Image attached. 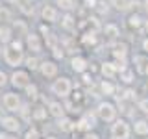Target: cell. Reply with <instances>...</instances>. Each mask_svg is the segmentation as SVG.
Masks as SVG:
<instances>
[{"instance_id":"obj_1","label":"cell","mask_w":148,"mask_h":139,"mask_svg":"<svg viewBox=\"0 0 148 139\" xmlns=\"http://www.w3.org/2000/svg\"><path fill=\"white\" fill-rule=\"evenodd\" d=\"M24 50L22 48H15V46H6L4 48V61H6L9 67H18V65L24 63Z\"/></svg>"},{"instance_id":"obj_2","label":"cell","mask_w":148,"mask_h":139,"mask_svg":"<svg viewBox=\"0 0 148 139\" xmlns=\"http://www.w3.org/2000/svg\"><path fill=\"white\" fill-rule=\"evenodd\" d=\"M71 91H72V83L69 78H56L54 83H52V93L54 95H58V96H61V98H67L69 95H71Z\"/></svg>"},{"instance_id":"obj_3","label":"cell","mask_w":148,"mask_h":139,"mask_svg":"<svg viewBox=\"0 0 148 139\" xmlns=\"http://www.w3.org/2000/svg\"><path fill=\"white\" fill-rule=\"evenodd\" d=\"M96 113H98V117L102 120L111 122V120H115V117H117V108H115L111 102H102L98 106V109H96Z\"/></svg>"},{"instance_id":"obj_4","label":"cell","mask_w":148,"mask_h":139,"mask_svg":"<svg viewBox=\"0 0 148 139\" xmlns=\"http://www.w3.org/2000/svg\"><path fill=\"white\" fill-rule=\"evenodd\" d=\"M11 85L17 87V89H26L28 85H30V74L26 71H17L11 74Z\"/></svg>"},{"instance_id":"obj_5","label":"cell","mask_w":148,"mask_h":139,"mask_svg":"<svg viewBox=\"0 0 148 139\" xmlns=\"http://www.w3.org/2000/svg\"><path fill=\"white\" fill-rule=\"evenodd\" d=\"M2 106L8 111H18L21 109V96L17 93H6L2 98Z\"/></svg>"},{"instance_id":"obj_6","label":"cell","mask_w":148,"mask_h":139,"mask_svg":"<svg viewBox=\"0 0 148 139\" xmlns=\"http://www.w3.org/2000/svg\"><path fill=\"white\" fill-rule=\"evenodd\" d=\"M111 136L115 139H128L130 137V126L126 120H115V124L111 126Z\"/></svg>"},{"instance_id":"obj_7","label":"cell","mask_w":148,"mask_h":139,"mask_svg":"<svg viewBox=\"0 0 148 139\" xmlns=\"http://www.w3.org/2000/svg\"><path fill=\"white\" fill-rule=\"evenodd\" d=\"M95 126H96V117L92 113H85L76 122V128L82 130V132H91V128H95Z\"/></svg>"},{"instance_id":"obj_8","label":"cell","mask_w":148,"mask_h":139,"mask_svg":"<svg viewBox=\"0 0 148 139\" xmlns=\"http://www.w3.org/2000/svg\"><path fill=\"white\" fill-rule=\"evenodd\" d=\"M26 46L28 50H32L34 54H39L43 50V43H41V37L37 34H28L26 35Z\"/></svg>"},{"instance_id":"obj_9","label":"cell","mask_w":148,"mask_h":139,"mask_svg":"<svg viewBox=\"0 0 148 139\" xmlns=\"http://www.w3.org/2000/svg\"><path fill=\"white\" fill-rule=\"evenodd\" d=\"M0 120H2V128L8 130L9 133H15L21 130V120L15 119V117H2Z\"/></svg>"},{"instance_id":"obj_10","label":"cell","mask_w":148,"mask_h":139,"mask_svg":"<svg viewBox=\"0 0 148 139\" xmlns=\"http://www.w3.org/2000/svg\"><path fill=\"white\" fill-rule=\"evenodd\" d=\"M39 71H41V74H43L45 78H54L56 74H58V65L54 61H41Z\"/></svg>"},{"instance_id":"obj_11","label":"cell","mask_w":148,"mask_h":139,"mask_svg":"<svg viewBox=\"0 0 148 139\" xmlns=\"http://www.w3.org/2000/svg\"><path fill=\"white\" fill-rule=\"evenodd\" d=\"M41 17H43V21H46V22H58L59 11L54 6H45L43 11H41Z\"/></svg>"},{"instance_id":"obj_12","label":"cell","mask_w":148,"mask_h":139,"mask_svg":"<svg viewBox=\"0 0 148 139\" xmlns=\"http://www.w3.org/2000/svg\"><path fill=\"white\" fill-rule=\"evenodd\" d=\"M48 113L56 119H61L65 115V106H61L59 102H50L48 104Z\"/></svg>"},{"instance_id":"obj_13","label":"cell","mask_w":148,"mask_h":139,"mask_svg":"<svg viewBox=\"0 0 148 139\" xmlns=\"http://www.w3.org/2000/svg\"><path fill=\"white\" fill-rule=\"evenodd\" d=\"M13 41V30L8 24H0V43H11Z\"/></svg>"},{"instance_id":"obj_14","label":"cell","mask_w":148,"mask_h":139,"mask_svg":"<svg viewBox=\"0 0 148 139\" xmlns=\"http://www.w3.org/2000/svg\"><path fill=\"white\" fill-rule=\"evenodd\" d=\"M58 126L61 132H72L76 128V122H72L69 117H61V119H58Z\"/></svg>"},{"instance_id":"obj_15","label":"cell","mask_w":148,"mask_h":139,"mask_svg":"<svg viewBox=\"0 0 148 139\" xmlns=\"http://www.w3.org/2000/svg\"><path fill=\"white\" fill-rule=\"evenodd\" d=\"M71 67H72V71H76V72H85V69H87V61L83 58H72V61H71Z\"/></svg>"},{"instance_id":"obj_16","label":"cell","mask_w":148,"mask_h":139,"mask_svg":"<svg viewBox=\"0 0 148 139\" xmlns=\"http://www.w3.org/2000/svg\"><path fill=\"white\" fill-rule=\"evenodd\" d=\"M133 63H135L137 72H146L148 71V58H145V56H135Z\"/></svg>"},{"instance_id":"obj_17","label":"cell","mask_w":148,"mask_h":139,"mask_svg":"<svg viewBox=\"0 0 148 139\" xmlns=\"http://www.w3.org/2000/svg\"><path fill=\"white\" fill-rule=\"evenodd\" d=\"M126 52H128V46L126 45H117V46H115V50H113V56L117 58V61H124Z\"/></svg>"},{"instance_id":"obj_18","label":"cell","mask_w":148,"mask_h":139,"mask_svg":"<svg viewBox=\"0 0 148 139\" xmlns=\"http://www.w3.org/2000/svg\"><path fill=\"white\" fill-rule=\"evenodd\" d=\"M61 24H63V28H65V30H69V32L76 30V21H74V17H72V15H69V13L63 17Z\"/></svg>"},{"instance_id":"obj_19","label":"cell","mask_w":148,"mask_h":139,"mask_svg":"<svg viewBox=\"0 0 148 139\" xmlns=\"http://www.w3.org/2000/svg\"><path fill=\"white\" fill-rule=\"evenodd\" d=\"M102 74H104L106 78H115L117 69H115L113 63H104V65H102Z\"/></svg>"},{"instance_id":"obj_20","label":"cell","mask_w":148,"mask_h":139,"mask_svg":"<svg viewBox=\"0 0 148 139\" xmlns=\"http://www.w3.org/2000/svg\"><path fill=\"white\" fill-rule=\"evenodd\" d=\"M46 113H48V109H46V108H43V106H37V108H34V111H32V119L43 120L46 117Z\"/></svg>"},{"instance_id":"obj_21","label":"cell","mask_w":148,"mask_h":139,"mask_svg":"<svg viewBox=\"0 0 148 139\" xmlns=\"http://www.w3.org/2000/svg\"><path fill=\"white\" fill-rule=\"evenodd\" d=\"M104 34H106V37H108V39H115V37L119 35V28L115 26V24H106Z\"/></svg>"},{"instance_id":"obj_22","label":"cell","mask_w":148,"mask_h":139,"mask_svg":"<svg viewBox=\"0 0 148 139\" xmlns=\"http://www.w3.org/2000/svg\"><path fill=\"white\" fill-rule=\"evenodd\" d=\"M135 133H139V136H146L148 133V122L146 120H137L135 122Z\"/></svg>"},{"instance_id":"obj_23","label":"cell","mask_w":148,"mask_h":139,"mask_svg":"<svg viewBox=\"0 0 148 139\" xmlns=\"http://www.w3.org/2000/svg\"><path fill=\"white\" fill-rule=\"evenodd\" d=\"M24 63H26V67H28V69H32V71H35V69H39V67H41V61L35 58V56H30V58H26V59H24Z\"/></svg>"},{"instance_id":"obj_24","label":"cell","mask_w":148,"mask_h":139,"mask_svg":"<svg viewBox=\"0 0 148 139\" xmlns=\"http://www.w3.org/2000/svg\"><path fill=\"white\" fill-rule=\"evenodd\" d=\"M58 6L61 8V9H65V11H72L74 8V0H58Z\"/></svg>"},{"instance_id":"obj_25","label":"cell","mask_w":148,"mask_h":139,"mask_svg":"<svg viewBox=\"0 0 148 139\" xmlns=\"http://www.w3.org/2000/svg\"><path fill=\"white\" fill-rule=\"evenodd\" d=\"M111 2H113V6L117 9H120V11H124V9H128L130 6H132L130 0H111Z\"/></svg>"},{"instance_id":"obj_26","label":"cell","mask_w":148,"mask_h":139,"mask_svg":"<svg viewBox=\"0 0 148 139\" xmlns=\"http://www.w3.org/2000/svg\"><path fill=\"white\" fill-rule=\"evenodd\" d=\"M45 37H46V45H48V48H50V50H54L56 46H59V45H58V37H56L52 32H50L48 35H45Z\"/></svg>"},{"instance_id":"obj_27","label":"cell","mask_w":148,"mask_h":139,"mask_svg":"<svg viewBox=\"0 0 148 139\" xmlns=\"http://www.w3.org/2000/svg\"><path fill=\"white\" fill-rule=\"evenodd\" d=\"M100 89H102L104 95H113V93H115V85H113V83H109V82H102Z\"/></svg>"},{"instance_id":"obj_28","label":"cell","mask_w":148,"mask_h":139,"mask_svg":"<svg viewBox=\"0 0 148 139\" xmlns=\"http://www.w3.org/2000/svg\"><path fill=\"white\" fill-rule=\"evenodd\" d=\"M26 95H28V96H30V98H32V100H35V98H37V96H39V93H37V87L34 85V83H30V85H28V87H26Z\"/></svg>"},{"instance_id":"obj_29","label":"cell","mask_w":148,"mask_h":139,"mask_svg":"<svg viewBox=\"0 0 148 139\" xmlns=\"http://www.w3.org/2000/svg\"><path fill=\"white\" fill-rule=\"evenodd\" d=\"M141 24H143V19L139 15H132V17H130V26H132V28H139Z\"/></svg>"},{"instance_id":"obj_30","label":"cell","mask_w":148,"mask_h":139,"mask_svg":"<svg viewBox=\"0 0 148 139\" xmlns=\"http://www.w3.org/2000/svg\"><path fill=\"white\" fill-rule=\"evenodd\" d=\"M132 78H133V74H132V71H128V69H126V71H122V72H120V80H122V82L130 83V82H132Z\"/></svg>"},{"instance_id":"obj_31","label":"cell","mask_w":148,"mask_h":139,"mask_svg":"<svg viewBox=\"0 0 148 139\" xmlns=\"http://www.w3.org/2000/svg\"><path fill=\"white\" fill-rule=\"evenodd\" d=\"M24 139H39V132H37L35 128L28 130V132L24 133Z\"/></svg>"},{"instance_id":"obj_32","label":"cell","mask_w":148,"mask_h":139,"mask_svg":"<svg viewBox=\"0 0 148 139\" xmlns=\"http://www.w3.org/2000/svg\"><path fill=\"white\" fill-rule=\"evenodd\" d=\"M95 41H96L95 32H91V34H87L85 37H83V43H87V45H95Z\"/></svg>"},{"instance_id":"obj_33","label":"cell","mask_w":148,"mask_h":139,"mask_svg":"<svg viewBox=\"0 0 148 139\" xmlns=\"http://www.w3.org/2000/svg\"><path fill=\"white\" fill-rule=\"evenodd\" d=\"M9 19H11V13H9L8 9L0 8V21H9Z\"/></svg>"},{"instance_id":"obj_34","label":"cell","mask_w":148,"mask_h":139,"mask_svg":"<svg viewBox=\"0 0 148 139\" xmlns=\"http://www.w3.org/2000/svg\"><path fill=\"white\" fill-rule=\"evenodd\" d=\"M139 109L145 111V113H148V98H145V100L139 102Z\"/></svg>"},{"instance_id":"obj_35","label":"cell","mask_w":148,"mask_h":139,"mask_svg":"<svg viewBox=\"0 0 148 139\" xmlns=\"http://www.w3.org/2000/svg\"><path fill=\"white\" fill-rule=\"evenodd\" d=\"M52 54H54V58H63V48H61V46H56V48L52 50Z\"/></svg>"},{"instance_id":"obj_36","label":"cell","mask_w":148,"mask_h":139,"mask_svg":"<svg viewBox=\"0 0 148 139\" xmlns=\"http://www.w3.org/2000/svg\"><path fill=\"white\" fill-rule=\"evenodd\" d=\"M122 98H135V91H132V89H128V91H124V95H122Z\"/></svg>"},{"instance_id":"obj_37","label":"cell","mask_w":148,"mask_h":139,"mask_svg":"<svg viewBox=\"0 0 148 139\" xmlns=\"http://www.w3.org/2000/svg\"><path fill=\"white\" fill-rule=\"evenodd\" d=\"M6 83H8V76H6V72L0 71V87H4Z\"/></svg>"},{"instance_id":"obj_38","label":"cell","mask_w":148,"mask_h":139,"mask_svg":"<svg viewBox=\"0 0 148 139\" xmlns=\"http://www.w3.org/2000/svg\"><path fill=\"white\" fill-rule=\"evenodd\" d=\"M83 139H100V137L96 136V133H85V136H83Z\"/></svg>"},{"instance_id":"obj_39","label":"cell","mask_w":148,"mask_h":139,"mask_svg":"<svg viewBox=\"0 0 148 139\" xmlns=\"http://www.w3.org/2000/svg\"><path fill=\"white\" fill-rule=\"evenodd\" d=\"M85 4H87V6H91V8H95L96 6V0H85Z\"/></svg>"},{"instance_id":"obj_40","label":"cell","mask_w":148,"mask_h":139,"mask_svg":"<svg viewBox=\"0 0 148 139\" xmlns=\"http://www.w3.org/2000/svg\"><path fill=\"white\" fill-rule=\"evenodd\" d=\"M83 83H91V76H89V74H83Z\"/></svg>"},{"instance_id":"obj_41","label":"cell","mask_w":148,"mask_h":139,"mask_svg":"<svg viewBox=\"0 0 148 139\" xmlns=\"http://www.w3.org/2000/svg\"><path fill=\"white\" fill-rule=\"evenodd\" d=\"M143 48H145L146 52H148V39H145V43H143Z\"/></svg>"},{"instance_id":"obj_42","label":"cell","mask_w":148,"mask_h":139,"mask_svg":"<svg viewBox=\"0 0 148 139\" xmlns=\"http://www.w3.org/2000/svg\"><path fill=\"white\" fill-rule=\"evenodd\" d=\"M2 139H15L13 136H2Z\"/></svg>"},{"instance_id":"obj_43","label":"cell","mask_w":148,"mask_h":139,"mask_svg":"<svg viewBox=\"0 0 148 139\" xmlns=\"http://www.w3.org/2000/svg\"><path fill=\"white\" fill-rule=\"evenodd\" d=\"M145 8H146V11H148V0H145Z\"/></svg>"},{"instance_id":"obj_44","label":"cell","mask_w":148,"mask_h":139,"mask_svg":"<svg viewBox=\"0 0 148 139\" xmlns=\"http://www.w3.org/2000/svg\"><path fill=\"white\" fill-rule=\"evenodd\" d=\"M145 28H146V32H148V21H146V22H145Z\"/></svg>"},{"instance_id":"obj_45","label":"cell","mask_w":148,"mask_h":139,"mask_svg":"<svg viewBox=\"0 0 148 139\" xmlns=\"http://www.w3.org/2000/svg\"><path fill=\"white\" fill-rule=\"evenodd\" d=\"M6 2H18V0H6Z\"/></svg>"},{"instance_id":"obj_46","label":"cell","mask_w":148,"mask_h":139,"mask_svg":"<svg viewBox=\"0 0 148 139\" xmlns=\"http://www.w3.org/2000/svg\"><path fill=\"white\" fill-rule=\"evenodd\" d=\"M46 139H56V137H52V136H50V137H46Z\"/></svg>"},{"instance_id":"obj_47","label":"cell","mask_w":148,"mask_h":139,"mask_svg":"<svg viewBox=\"0 0 148 139\" xmlns=\"http://www.w3.org/2000/svg\"><path fill=\"white\" fill-rule=\"evenodd\" d=\"M26 2H34V0H26Z\"/></svg>"},{"instance_id":"obj_48","label":"cell","mask_w":148,"mask_h":139,"mask_svg":"<svg viewBox=\"0 0 148 139\" xmlns=\"http://www.w3.org/2000/svg\"><path fill=\"white\" fill-rule=\"evenodd\" d=\"M0 50H2V43H0Z\"/></svg>"},{"instance_id":"obj_49","label":"cell","mask_w":148,"mask_h":139,"mask_svg":"<svg viewBox=\"0 0 148 139\" xmlns=\"http://www.w3.org/2000/svg\"><path fill=\"white\" fill-rule=\"evenodd\" d=\"M0 139H2V137H0Z\"/></svg>"},{"instance_id":"obj_50","label":"cell","mask_w":148,"mask_h":139,"mask_svg":"<svg viewBox=\"0 0 148 139\" xmlns=\"http://www.w3.org/2000/svg\"><path fill=\"white\" fill-rule=\"evenodd\" d=\"M0 137H2V136H0Z\"/></svg>"},{"instance_id":"obj_51","label":"cell","mask_w":148,"mask_h":139,"mask_svg":"<svg viewBox=\"0 0 148 139\" xmlns=\"http://www.w3.org/2000/svg\"><path fill=\"white\" fill-rule=\"evenodd\" d=\"M146 72H148V71H146Z\"/></svg>"}]
</instances>
